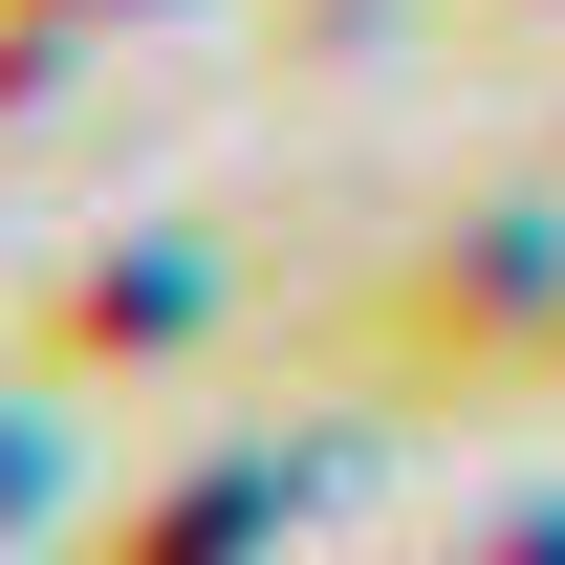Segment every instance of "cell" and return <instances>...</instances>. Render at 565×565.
<instances>
[{
    "instance_id": "6da1fadb",
    "label": "cell",
    "mask_w": 565,
    "mask_h": 565,
    "mask_svg": "<svg viewBox=\"0 0 565 565\" xmlns=\"http://www.w3.org/2000/svg\"><path fill=\"white\" fill-rule=\"evenodd\" d=\"M262 522H282V457H196L131 544H87V565H217V544H262Z\"/></svg>"
},
{
    "instance_id": "3957f363",
    "label": "cell",
    "mask_w": 565,
    "mask_h": 565,
    "mask_svg": "<svg viewBox=\"0 0 565 565\" xmlns=\"http://www.w3.org/2000/svg\"><path fill=\"white\" fill-rule=\"evenodd\" d=\"M479 565H565V500H522V522H500V544Z\"/></svg>"
},
{
    "instance_id": "7a4b0ae2",
    "label": "cell",
    "mask_w": 565,
    "mask_h": 565,
    "mask_svg": "<svg viewBox=\"0 0 565 565\" xmlns=\"http://www.w3.org/2000/svg\"><path fill=\"white\" fill-rule=\"evenodd\" d=\"M174 327H196V262H131V282L87 262V282H66V327H44V349H109V370H131V349H174Z\"/></svg>"
}]
</instances>
